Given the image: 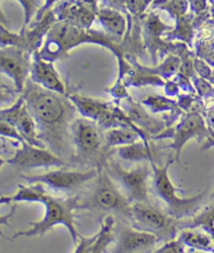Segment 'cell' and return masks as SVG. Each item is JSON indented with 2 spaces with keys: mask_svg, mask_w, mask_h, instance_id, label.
<instances>
[{
  "mask_svg": "<svg viewBox=\"0 0 214 253\" xmlns=\"http://www.w3.org/2000/svg\"><path fill=\"white\" fill-rule=\"evenodd\" d=\"M22 96L37 123L39 138L57 156L70 161L73 156L71 126L77 113L72 101L66 94L51 91L32 79L26 81Z\"/></svg>",
  "mask_w": 214,
  "mask_h": 253,
  "instance_id": "obj_1",
  "label": "cell"
},
{
  "mask_svg": "<svg viewBox=\"0 0 214 253\" xmlns=\"http://www.w3.org/2000/svg\"><path fill=\"white\" fill-rule=\"evenodd\" d=\"M1 204L19 202H38L45 206V215L41 221L30 222L31 228L16 232L12 237L15 240L20 237H42L53 226L63 225L68 229L74 244L78 242V232L75 227V211H79V195L72 197H55L46 192L41 183H33L29 186L18 185L15 195L2 196Z\"/></svg>",
  "mask_w": 214,
  "mask_h": 253,
  "instance_id": "obj_2",
  "label": "cell"
},
{
  "mask_svg": "<svg viewBox=\"0 0 214 253\" xmlns=\"http://www.w3.org/2000/svg\"><path fill=\"white\" fill-rule=\"evenodd\" d=\"M73 156L70 162L90 166L99 170L105 169L114 150L107 147L101 126L94 121L76 119L71 126Z\"/></svg>",
  "mask_w": 214,
  "mask_h": 253,
  "instance_id": "obj_3",
  "label": "cell"
},
{
  "mask_svg": "<svg viewBox=\"0 0 214 253\" xmlns=\"http://www.w3.org/2000/svg\"><path fill=\"white\" fill-rule=\"evenodd\" d=\"M83 42H95L110 47L113 51L120 53L114 39L97 33H88L72 23L60 22L53 24L48 31L45 44L40 52L42 59L52 62L60 58H66L67 51Z\"/></svg>",
  "mask_w": 214,
  "mask_h": 253,
  "instance_id": "obj_4",
  "label": "cell"
},
{
  "mask_svg": "<svg viewBox=\"0 0 214 253\" xmlns=\"http://www.w3.org/2000/svg\"><path fill=\"white\" fill-rule=\"evenodd\" d=\"M132 205L106 169L99 171L93 188L86 197L79 196V210L118 214L129 224L132 222Z\"/></svg>",
  "mask_w": 214,
  "mask_h": 253,
  "instance_id": "obj_5",
  "label": "cell"
},
{
  "mask_svg": "<svg viewBox=\"0 0 214 253\" xmlns=\"http://www.w3.org/2000/svg\"><path fill=\"white\" fill-rule=\"evenodd\" d=\"M172 162V160H168L164 166H158L156 162H150L151 169H153L151 186H153V192L156 197L164 204V211L180 221L183 218L195 214L200 211L207 196V189L191 198L178 197V193L182 191L175 187L168 175V169Z\"/></svg>",
  "mask_w": 214,
  "mask_h": 253,
  "instance_id": "obj_6",
  "label": "cell"
},
{
  "mask_svg": "<svg viewBox=\"0 0 214 253\" xmlns=\"http://www.w3.org/2000/svg\"><path fill=\"white\" fill-rule=\"evenodd\" d=\"M150 168L144 162L128 169L111 159L108 160L105 167L108 174L132 204L150 202L148 179L153 176V169Z\"/></svg>",
  "mask_w": 214,
  "mask_h": 253,
  "instance_id": "obj_7",
  "label": "cell"
},
{
  "mask_svg": "<svg viewBox=\"0 0 214 253\" xmlns=\"http://www.w3.org/2000/svg\"><path fill=\"white\" fill-rule=\"evenodd\" d=\"M180 222L151 202L132 205L131 225L139 230L155 234L159 242L175 240L180 231Z\"/></svg>",
  "mask_w": 214,
  "mask_h": 253,
  "instance_id": "obj_8",
  "label": "cell"
},
{
  "mask_svg": "<svg viewBox=\"0 0 214 253\" xmlns=\"http://www.w3.org/2000/svg\"><path fill=\"white\" fill-rule=\"evenodd\" d=\"M99 169H90L85 171L73 169H56L41 175H22L29 183H41L55 192L73 193L99 175Z\"/></svg>",
  "mask_w": 214,
  "mask_h": 253,
  "instance_id": "obj_9",
  "label": "cell"
},
{
  "mask_svg": "<svg viewBox=\"0 0 214 253\" xmlns=\"http://www.w3.org/2000/svg\"><path fill=\"white\" fill-rule=\"evenodd\" d=\"M6 164L17 169L29 170L38 168H62L68 162L57 156L47 148H40L24 141L21 148L17 149L14 155L6 160Z\"/></svg>",
  "mask_w": 214,
  "mask_h": 253,
  "instance_id": "obj_10",
  "label": "cell"
},
{
  "mask_svg": "<svg viewBox=\"0 0 214 253\" xmlns=\"http://www.w3.org/2000/svg\"><path fill=\"white\" fill-rule=\"evenodd\" d=\"M114 248L110 253H151L159 242L153 233L139 230L131 224L119 226Z\"/></svg>",
  "mask_w": 214,
  "mask_h": 253,
  "instance_id": "obj_11",
  "label": "cell"
},
{
  "mask_svg": "<svg viewBox=\"0 0 214 253\" xmlns=\"http://www.w3.org/2000/svg\"><path fill=\"white\" fill-rule=\"evenodd\" d=\"M0 68L2 74L11 77L16 85L17 91L23 92L32 64L28 52L18 46H6L0 50Z\"/></svg>",
  "mask_w": 214,
  "mask_h": 253,
  "instance_id": "obj_12",
  "label": "cell"
},
{
  "mask_svg": "<svg viewBox=\"0 0 214 253\" xmlns=\"http://www.w3.org/2000/svg\"><path fill=\"white\" fill-rule=\"evenodd\" d=\"M207 135V129L202 116L197 113L186 115L181 123L178 125L174 132V142L168 146L176 152V160L179 161L180 153L184 144L191 138H203Z\"/></svg>",
  "mask_w": 214,
  "mask_h": 253,
  "instance_id": "obj_13",
  "label": "cell"
},
{
  "mask_svg": "<svg viewBox=\"0 0 214 253\" xmlns=\"http://www.w3.org/2000/svg\"><path fill=\"white\" fill-rule=\"evenodd\" d=\"M32 80L51 91L66 94V88L62 82L58 72L51 64V62L41 58L40 53L36 51L32 63Z\"/></svg>",
  "mask_w": 214,
  "mask_h": 253,
  "instance_id": "obj_14",
  "label": "cell"
},
{
  "mask_svg": "<svg viewBox=\"0 0 214 253\" xmlns=\"http://www.w3.org/2000/svg\"><path fill=\"white\" fill-rule=\"evenodd\" d=\"M68 96L76 107L77 112L81 113L85 119L94 121L97 124H101L113 109V107H111L109 103L100 101V99L77 93L70 94Z\"/></svg>",
  "mask_w": 214,
  "mask_h": 253,
  "instance_id": "obj_15",
  "label": "cell"
},
{
  "mask_svg": "<svg viewBox=\"0 0 214 253\" xmlns=\"http://www.w3.org/2000/svg\"><path fill=\"white\" fill-rule=\"evenodd\" d=\"M179 239L185 247L200 250L207 253H214V239L211 234L200 227H183L180 229Z\"/></svg>",
  "mask_w": 214,
  "mask_h": 253,
  "instance_id": "obj_16",
  "label": "cell"
},
{
  "mask_svg": "<svg viewBox=\"0 0 214 253\" xmlns=\"http://www.w3.org/2000/svg\"><path fill=\"white\" fill-rule=\"evenodd\" d=\"M124 109L127 110V114L132 123L135 125L142 133H158L163 130L164 125L154 117L148 115L142 107L136 103H134L132 99L127 98L126 107Z\"/></svg>",
  "mask_w": 214,
  "mask_h": 253,
  "instance_id": "obj_17",
  "label": "cell"
},
{
  "mask_svg": "<svg viewBox=\"0 0 214 253\" xmlns=\"http://www.w3.org/2000/svg\"><path fill=\"white\" fill-rule=\"evenodd\" d=\"M17 130L19 131L23 139L29 142L33 146L40 147V148H46L44 142L39 138V131H38V126L36 123L34 116L32 115L31 111L29 110L28 105L26 103L22 107L19 114L16 117L14 125Z\"/></svg>",
  "mask_w": 214,
  "mask_h": 253,
  "instance_id": "obj_18",
  "label": "cell"
},
{
  "mask_svg": "<svg viewBox=\"0 0 214 253\" xmlns=\"http://www.w3.org/2000/svg\"><path fill=\"white\" fill-rule=\"evenodd\" d=\"M104 135L107 147L111 150L133 144L137 142L141 136L143 137V135L139 131L132 128H127V126H117V128L108 129L104 132Z\"/></svg>",
  "mask_w": 214,
  "mask_h": 253,
  "instance_id": "obj_19",
  "label": "cell"
},
{
  "mask_svg": "<svg viewBox=\"0 0 214 253\" xmlns=\"http://www.w3.org/2000/svg\"><path fill=\"white\" fill-rule=\"evenodd\" d=\"M114 153L117 154L123 159L131 162H155L156 153L151 148L148 142H135L129 146H123L114 149Z\"/></svg>",
  "mask_w": 214,
  "mask_h": 253,
  "instance_id": "obj_20",
  "label": "cell"
},
{
  "mask_svg": "<svg viewBox=\"0 0 214 253\" xmlns=\"http://www.w3.org/2000/svg\"><path fill=\"white\" fill-rule=\"evenodd\" d=\"M115 219L112 214L106 215L102 220V229L95 234L92 243L87 247L84 253H105L107 246L115 240Z\"/></svg>",
  "mask_w": 214,
  "mask_h": 253,
  "instance_id": "obj_21",
  "label": "cell"
},
{
  "mask_svg": "<svg viewBox=\"0 0 214 253\" xmlns=\"http://www.w3.org/2000/svg\"><path fill=\"white\" fill-rule=\"evenodd\" d=\"M99 19L107 32L116 37H121L126 31V20L119 11L104 7L99 12Z\"/></svg>",
  "mask_w": 214,
  "mask_h": 253,
  "instance_id": "obj_22",
  "label": "cell"
},
{
  "mask_svg": "<svg viewBox=\"0 0 214 253\" xmlns=\"http://www.w3.org/2000/svg\"><path fill=\"white\" fill-rule=\"evenodd\" d=\"M183 227H200L209 232L214 239V204L195 213L187 222H180V229Z\"/></svg>",
  "mask_w": 214,
  "mask_h": 253,
  "instance_id": "obj_23",
  "label": "cell"
},
{
  "mask_svg": "<svg viewBox=\"0 0 214 253\" xmlns=\"http://www.w3.org/2000/svg\"><path fill=\"white\" fill-rule=\"evenodd\" d=\"M144 104L151 107V109L154 111H162V110H171L173 108L176 107V103L171 101V99H167L163 96H158V95H151L148 96Z\"/></svg>",
  "mask_w": 214,
  "mask_h": 253,
  "instance_id": "obj_24",
  "label": "cell"
},
{
  "mask_svg": "<svg viewBox=\"0 0 214 253\" xmlns=\"http://www.w3.org/2000/svg\"><path fill=\"white\" fill-rule=\"evenodd\" d=\"M151 253H185V245L179 239H175L164 243L162 247Z\"/></svg>",
  "mask_w": 214,
  "mask_h": 253,
  "instance_id": "obj_25",
  "label": "cell"
},
{
  "mask_svg": "<svg viewBox=\"0 0 214 253\" xmlns=\"http://www.w3.org/2000/svg\"><path fill=\"white\" fill-rule=\"evenodd\" d=\"M0 132H1V136L2 137H7V138H12L15 139L17 142L23 143L25 140L21 136V134L19 131L17 130L15 126L7 124L5 122H0Z\"/></svg>",
  "mask_w": 214,
  "mask_h": 253,
  "instance_id": "obj_26",
  "label": "cell"
},
{
  "mask_svg": "<svg viewBox=\"0 0 214 253\" xmlns=\"http://www.w3.org/2000/svg\"><path fill=\"white\" fill-rule=\"evenodd\" d=\"M24 8L25 19H24V25L29 24L32 20L33 16L38 11V8L41 5V0H19Z\"/></svg>",
  "mask_w": 214,
  "mask_h": 253,
  "instance_id": "obj_27",
  "label": "cell"
},
{
  "mask_svg": "<svg viewBox=\"0 0 214 253\" xmlns=\"http://www.w3.org/2000/svg\"><path fill=\"white\" fill-rule=\"evenodd\" d=\"M145 6V0H128L127 1V7L133 14L136 15H139L140 13L143 12Z\"/></svg>",
  "mask_w": 214,
  "mask_h": 253,
  "instance_id": "obj_28",
  "label": "cell"
},
{
  "mask_svg": "<svg viewBox=\"0 0 214 253\" xmlns=\"http://www.w3.org/2000/svg\"><path fill=\"white\" fill-rule=\"evenodd\" d=\"M103 1L107 5V7L113 8V10L116 11H120L126 8L124 5H127L128 0H103Z\"/></svg>",
  "mask_w": 214,
  "mask_h": 253,
  "instance_id": "obj_29",
  "label": "cell"
},
{
  "mask_svg": "<svg viewBox=\"0 0 214 253\" xmlns=\"http://www.w3.org/2000/svg\"><path fill=\"white\" fill-rule=\"evenodd\" d=\"M110 92H111L115 97H124V98H126V97L128 96L126 88H124V86L120 85L119 83L116 84V85L114 86V88H113L112 90H110Z\"/></svg>",
  "mask_w": 214,
  "mask_h": 253,
  "instance_id": "obj_30",
  "label": "cell"
},
{
  "mask_svg": "<svg viewBox=\"0 0 214 253\" xmlns=\"http://www.w3.org/2000/svg\"><path fill=\"white\" fill-rule=\"evenodd\" d=\"M190 2L192 5L191 7L195 12H200V11L204 10L205 5H206V3H205V0H190Z\"/></svg>",
  "mask_w": 214,
  "mask_h": 253,
  "instance_id": "obj_31",
  "label": "cell"
},
{
  "mask_svg": "<svg viewBox=\"0 0 214 253\" xmlns=\"http://www.w3.org/2000/svg\"><path fill=\"white\" fill-rule=\"evenodd\" d=\"M187 253H207V252H204V251H200V250H194V249H191L189 252Z\"/></svg>",
  "mask_w": 214,
  "mask_h": 253,
  "instance_id": "obj_32",
  "label": "cell"
},
{
  "mask_svg": "<svg viewBox=\"0 0 214 253\" xmlns=\"http://www.w3.org/2000/svg\"><path fill=\"white\" fill-rule=\"evenodd\" d=\"M212 197H214V193H213V194H212Z\"/></svg>",
  "mask_w": 214,
  "mask_h": 253,
  "instance_id": "obj_33",
  "label": "cell"
}]
</instances>
